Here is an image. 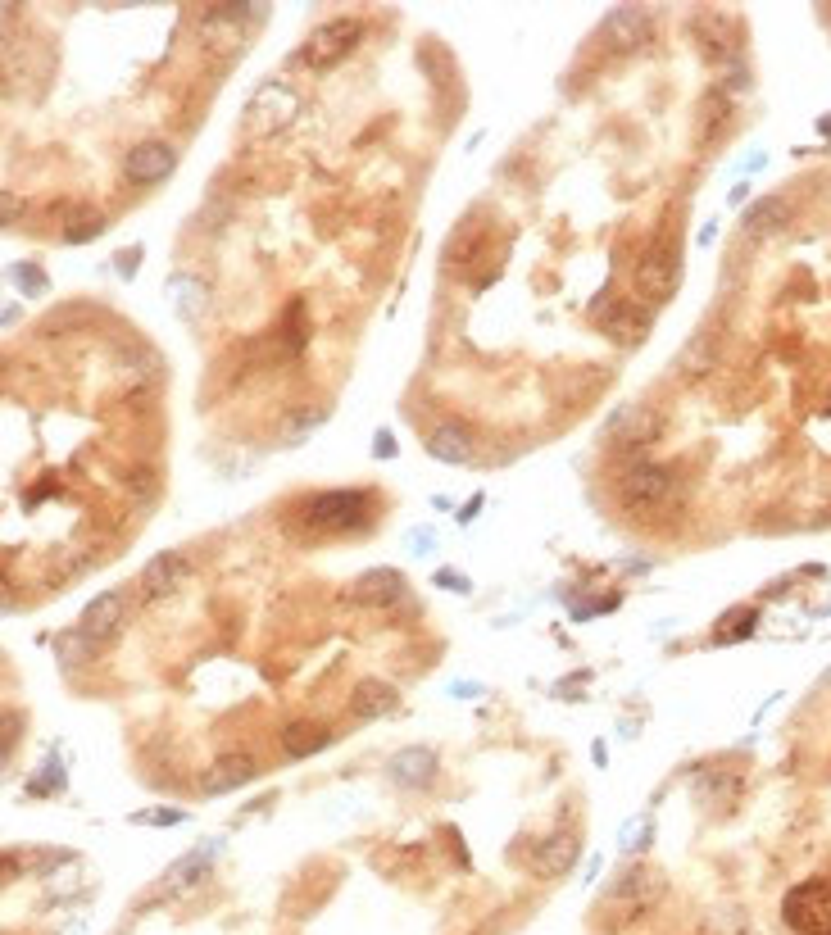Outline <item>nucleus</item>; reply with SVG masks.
Masks as SVG:
<instances>
[{
    "label": "nucleus",
    "instance_id": "c85d7f7f",
    "mask_svg": "<svg viewBox=\"0 0 831 935\" xmlns=\"http://www.w3.org/2000/svg\"><path fill=\"white\" fill-rule=\"evenodd\" d=\"M754 622H759V613H754V609H732V618H723L718 627H713V640H718V645L745 640L754 631Z\"/></svg>",
    "mask_w": 831,
    "mask_h": 935
},
{
    "label": "nucleus",
    "instance_id": "473e14b6",
    "mask_svg": "<svg viewBox=\"0 0 831 935\" xmlns=\"http://www.w3.org/2000/svg\"><path fill=\"white\" fill-rule=\"evenodd\" d=\"M14 282H23L28 296H41V291H46V273H41L37 264H14Z\"/></svg>",
    "mask_w": 831,
    "mask_h": 935
},
{
    "label": "nucleus",
    "instance_id": "ddd939ff",
    "mask_svg": "<svg viewBox=\"0 0 831 935\" xmlns=\"http://www.w3.org/2000/svg\"><path fill=\"white\" fill-rule=\"evenodd\" d=\"M427 454L441 463H450V468H464V463H473L477 454V441H473V427L468 423H436L432 432H427Z\"/></svg>",
    "mask_w": 831,
    "mask_h": 935
},
{
    "label": "nucleus",
    "instance_id": "423d86ee",
    "mask_svg": "<svg viewBox=\"0 0 831 935\" xmlns=\"http://www.w3.org/2000/svg\"><path fill=\"white\" fill-rule=\"evenodd\" d=\"M591 318H595V327L618 345H641L645 332H650V314L627 305V300H614V296L591 300Z\"/></svg>",
    "mask_w": 831,
    "mask_h": 935
},
{
    "label": "nucleus",
    "instance_id": "393cba45",
    "mask_svg": "<svg viewBox=\"0 0 831 935\" xmlns=\"http://www.w3.org/2000/svg\"><path fill=\"white\" fill-rule=\"evenodd\" d=\"M736 790H741V777L727 772V768H713V772H704V777L695 781V795H700L704 804H709V799H723V808H732Z\"/></svg>",
    "mask_w": 831,
    "mask_h": 935
},
{
    "label": "nucleus",
    "instance_id": "f8f14e48",
    "mask_svg": "<svg viewBox=\"0 0 831 935\" xmlns=\"http://www.w3.org/2000/svg\"><path fill=\"white\" fill-rule=\"evenodd\" d=\"M600 32H604V41H609V50L632 55V50H641L645 41H650V14L636 10V5H623V10H614L604 19Z\"/></svg>",
    "mask_w": 831,
    "mask_h": 935
},
{
    "label": "nucleus",
    "instance_id": "2eb2a0df",
    "mask_svg": "<svg viewBox=\"0 0 831 935\" xmlns=\"http://www.w3.org/2000/svg\"><path fill=\"white\" fill-rule=\"evenodd\" d=\"M741 23L732 19V14H723V10H713L709 19L700 23V46H704V55L709 60H718V64H736V55H741Z\"/></svg>",
    "mask_w": 831,
    "mask_h": 935
},
{
    "label": "nucleus",
    "instance_id": "72a5a7b5",
    "mask_svg": "<svg viewBox=\"0 0 831 935\" xmlns=\"http://www.w3.org/2000/svg\"><path fill=\"white\" fill-rule=\"evenodd\" d=\"M436 586H441V591H459V595H473V581H468L464 572H455V568H441V572H436Z\"/></svg>",
    "mask_w": 831,
    "mask_h": 935
},
{
    "label": "nucleus",
    "instance_id": "6e6552de",
    "mask_svg": "<svg viewBox=\"0 0 831 935\" xmlns=\"http://www.w3.org/2000/svg\"><path fill=\"white\" fill-rule=\"evenodd\" d=\"M191 577V559L182 550H164V554H155V559L141 568V577H137V595L146 604H159L164 595H173L182 586V581Z\"/></svg>",
    "mask_w": 831,
    "mask_h": 935
},
{
    "label": "nucleus",
    "instance_id": "e433bc0d",
    "mask_svg": "<svg viewBox=\"0 0 831 935\" xmlns=\"http://www.w3.org/2000/svg\"><path fill=\"white\" fill-rule=\"evenodd\" d=\"M450 695H459V699H477V695H482V686H477V681H459V686H450Z\"/></svg>",
    "mask_w": 831,
    "mask_h": 935
},
{
    "label": "nucleus",
    "instance_id": "4be33fe9",
    "mask_svg": "<svg viewBox=\"0 0 831 935\" xmlns=\"http://www.w3.org/2000/svg\"><path fill=\"white\" fill-rule=\"evenodd\" d=\"M327 745H332V731H327L323 722L300 718V722H287V731H282V749H287L291 758H309Z\"/></svg>",
    "mask_w": 831,
    "mask_h": 935
},
{
    "label": "nucleus",
    "instance_id": "dca6fc26",
    "mask_svg": "<svg viewBox=\"0 0 831 935\" xmlns=\"http://www.w3.org/2000/svg\"><path fill=\"white\" fill-rule=\"evenodd\" d=\"M405 577H400L396 568H373V572H364V577L355 581V591H350V600H359V604H368V609H391V604H400L405 600Z\"/></svg>",
    "mask_w": 831,
    "mask_h": 935
},
{
    "label": "nucleus",
    "instance_id": "2f4dec72",
    "mask_svg": "<svg viewBox=\"0 0 831 935\" xmlns=\"http://www.w3.org/2000/svg\"><path fill=\"white\" fill-rule=\"evenodd\" d=\"M14 740H19V713H10V709H0V763H5V758H10Z\"/></svg>",
    "mask_w": 831,
    "mask_h": 935
},
{
    "label": "nucleus",
    "instance_id": "cd10ccee",
    "mask_svg": "<svg viewBox=\"0 0 831 935\" xmlns=\"http://www.w3.org/2000/svg\"><path fill=\"white\" fill-rule=\"evenodd\" d=\"M327 414H332V409H327V404H314V409H296V414H291L287 423H282V441H287V445L305 441V436L314 432V427L323 423Z\"/></svg>",
    "mask_w": 831,
    "mask_h": 935
},
{
    "label": "nucleus",
    "instance_id": "7ed1b4c3",
    "mask_svg": "<svg viewBox=\"0 0 831 935\" xmlns=\"http://www.w3.org/2000/svg\"><path fill=\"white\" fill-rule=\"evenodd\" d=\"M296 119H300V96L287 82H264L246 105V132H255V137H273V132L291 128Z\"/></svg>",
    "mask_w": 831,
    "mask_h": 935
},
{
    "label": "nucleus",
    "instance_id": "aec40b11",
    "mask_svg": "<svg viewBox=\"0 0 831 935\" xmlns=\"http://www.w3.org/2000/svg\"><path fill=\"white\" fill-rule=\"evenodd\" d=\"M786 223H791V205H786L782 196H768L741 218V237L745 241H768V237H777Z\"/></svg>",
    "mask_w": 831,
    "mask_h": 935
},
{
    "label": "nucleus",
    "instance_id": "c756f323",
    "mask_svg": "<svg viewBox=\"0 0 831 935\" xmlns=\"http://www.w3.org/2000/svg\"><path fill=\"white\" fill-rule=\"evenodd\" d=\"M209 854H214V845H205V849H196V854H187L178 867H173V876H169V886H164V890H182V886H191L196 876H205Z\"/></svg>",
    "mask_w": 831,
    "mask_h": 935
},
{
    "label": "nucleus",
    "instance_id": "9b49d317",
    "mask_svg": "<svg viewBox=\"0 0 831 935\" xmlns=\"http://www.w3.org/2000/svg\"><path fill=\"white\" fill-rule=\"evenodd\" d=\"M577 854H582L577 831H554V836H545L541 845L532 849V872L541 876V881H554V876H564L568 867L577 863Z\"/></svg>",
    "mask_w": 831,
    "mask_h": 935
},
{
    "label": "nucleus",
    "instance_id": "ea45409f",
    "mask_svg": "<svg viewBox=\"0 0 831 935\" xmlns=\"http://www.w3.org/2000/svg\"><path fill=\"white\" fill-rule=\"evenodd\" d=\"M10 600H14V591L5 586V577H0V604H10Z\"/></svg>",
    "mask_w": 831,
    "mask_h": 935
},
{
    "label": "nucleus",
    "instance_id": "4c0bfd02",
    "mask_svg": "<svg viewBox=\"0 0 831 935\" xmlns=\"http://www.w3.org/2000/svg\"><path fill=\"white\" fill-rule=\"evenodd\" d=\"M137 264H141V255L132 250V255H123V259H119V273H137Z\"/></svg>",
    "mask_w": 831,
    "mask_h": 935
},
{
    "label": "nucleus",
    "instance_id": "1a4fd4ad",
    "mask_svg": "<svg viewBox=\"0 0 831 935\" xmlns=\"http://www.w3.org/2000/svg\"><path fill=\"white\" fill-rule=\"evenodd\" d=\"M123 622H128V595H123V591H105V595H96V600L82 609L78 631L91 640V645H105V640H114L123 631Z\"/></svg>",
    "mask_w": 831,
    "mask_h": 935
},
{
    "label": "nucleus",
    "instance_id": "f257e3e1",
    "mask_svg": "<svg viewBox=\"0 0 831 935\" xmlns=\"http://www.w3.org/2000/svg\"><path fill=\"white\" fill-rule=\"evenodd\" d=\"M368 513H373V495L368 491H323L300 504V527L314 536L364 532Z\"/></svg>",
    "mask_w": 831,
    "mask_h": 935
},
{
    "label": "nucleus",
    "instance_id": "f704fd0d",
    "mask_svg": "<svg viewBox=\"0 0 831 935\" xmlns=\"http://www.w3.org/2000/svg\"><path fill=\"white\" fill-rule=\"evenodd\" d=\"M19 214H23V200L14 196V191H0V227L19 223Z\"/></svg>",
    "mask_w": 831,
    "mask_h": 935
},
{
    "label": "nucleus",
    "instance_id": "20e7f679",
    "mask_svg": "<svg viewBox=\"0 0 831 935\" xmlns=\"http://www.w3.org/2000/svg\"><path fill=\"white\" fill-rule=\"evenodd\" d=\"M782 917L800 935H827L831 931V881H804L786 895Z\"/></svg>",
    "mask_w": 831,
    "mask_h": 935
},
{
    "label": "nucleus",
    "instance_id": "412c9836",
    "mask_svg": "<svg viewBox=\"0 0 831 935\" xmlns=\"http://www.w3.org/2000/svg\"><path fill=\"white\" fill-rule=\"evenodd\" d=\"M391 781H400L405 790H427L436 781V754L432 749H405L391 758Z\"/></svg>",
    "mask_w": 831,
    "mask_h": 935
},
{
    "label": "nucleus",
    "instance_id": "bb28decb",
    "mask_svg": "<svg viewBox=\"0 0 831 935\" xmlns=\"http://www.w3.org/2000/svg\"><path fill=\"white\" fill-rule=\"evenodd\" d=\"M91 650H96V645H91V640L82 636L78 627H73V631H60V636H55V659H60V668H78L82 659H91Z\"/></svg>",
    "mask_w": 831,
    "mask_h": 935
},
{
    "label": "nucleus",
    "instance_id": "0eeeda50",
    "mask_svg": "<svg viewBox=\"0 0 831 935\" xmlns=\"http://www.w3.org/2000/svg\"><path fill=\"white\" fill-rule=\"evenodd\" d=\"M178 168V150L169 146V141H137V146L123 155V173H128V182H137V187H155V182H164Z\"/></svg>",
    "mask_w": 831,
    "mask_h": 935
},
{
    "label": "nucleus",
    "instance_id": "a211bd4d",
    "mask_svg": "<svg viewBox=\"0 0 831 935\" xmlns=\"http://www.w3.org/2000/svg\"><path fill=\"white\" fill-rule=\"evenodd\" d=\"M632 286H636V296H641L645 305H663V300L677 291V273H673V264H668L663 255H650L645 264H636Z\"/></svg>",
    "mask_w": 831,
    "mask_h": 935
},
{
    "label": "nucleus",
    "instance_id": "b1692460",
    "mask_svg": "<svg viewBox=\"0 0 831 935\" xmlns=\"http://www.w3.org/2000/svg\"><path fill=\"white\" fill-rule=\"evenodd\" d=\"M100 232H105V214H100L96 205H78L64 218V241H69V246H82V241L100 237Z\"/></svg>",
    "mask_w": 831,
    "mask_h": 935
},
{
    "label": "nucleus",
    "instance_id": "9d476101",
    "mask_svg": "<svg viewBox=\"0 0 831 935\" xmlns=\"http://www.w3.org/2000/svg\"><path fill=\"white\" fill-rule=\"evenodd\" d=\"M604 436L614 445H627V450H641V445H650L659 436V414H654L650 404H623L604 423Z\"/></svg>",
    "mask_w": 831,
    "mask_h": 935
},
{
    "label": "nucleus",
    "instance_id": "7c9ffc66",
    "mask_svg": "<svg viewBox=\"0 0 831 935\" xmlns=\"http://www.w3.org/2000/svg\"><path fill=\"white\" fill-rule=\"evenodd\" d=\"M132 822L137 827H178V822H187V813L182 808H141V813H132Z\"/></svg>",
    "mask_w": 831,
    "mask_h": 935
},
{
    "label": "nucleus",
    "instance_id": "58836bf2",
    "mask_svg": "<svg viewBox=\"0 0 831 935\" xmlns=\"http://www.w3.org/2000/svg\"><path fill=\"white\" fill-rule=\"evenodd\" d=\"M414 554H432V536H427V532L414 536Z\"/></svg>",
    "mask_w": 831,
    "mask_h": 935
},
{
    "label": "nucleus",
    "instance_id": "f03ea898",
    "mask_svg": "<svg viewBox=\"0 0 831 935\" xmlns=\"http://www.w3.org/2000/svg\"><path fill=\"white\" fill-rule=\"evenodd\" d=\"M359 37H364V28H359L355 19H332V23H323V28L309 32L305 46L291 55V64H296V69H318V73H327V69H337V64L346 60L350 50L359 46Z\"/></svg>",
    "mask_w": 831,
    "mask_h": 935
},
{
    "label": "nucleus",
    "instance_id": "39448f33",
    "mask_svg": "<svg viewBox=\"0 0 831 935\" xmlns=\"http://www.w3.org/2000/svg\"><path fill=\"white\" fill-rule=\"evenodd\" d=\"M673 491H677V473L668 463H632V468L618 477V495H623V504H632V509H654V504H663Z\"/></svg>",
    "mask_w": 831,
    "mask_h": 935
},
{
    "label": "nucleus",
    "instance_id": "f3484780",
    "mask_svg": "<svg viewBox=\"0 0 831 935\" xmlns=\"http://www.w3.org/2000/svg\"><path fill=\"white\" fill-rule=\"evenodd\" d=\"M255 772H259V763L250 754H218L205 768V777H200V790H205V795H223V790L246 786Z\"/></svg>",
    "mask_w": 831,
    "mask_h": 935
},
{
    "label": "nucleus",
    "instance_id": "a878e982",
    "mask_svg": "<svg viewBox=\"0 0 831 935\" xmlns=\"http://www.w3.org/2000/svg\"><path fill=\"white\" fill-rule=\"evenodd\" d=\"M713 359H718V341H709V332H700V336H695V341L682 350V373H686V377L709 373Z\"/></svg>",
    "mask_w": 831,
    "mask_h": 935
},
{
    "label": "nucleus",
    "instance_id": "4468645a",
    "mask_svg": "<svg viewBox=\"0 0 831 935\" xmlns=\"http://www.w3.org/2000/svg\"><path fill=\"white\" fill-rule=\"evenodd\" d=\"M659 890H663V881L654 876V867H645V863H632V867H623L618 872V881L609 886V899L614 904H627V908H650L654 899H659Z\"/></svg>",
    "mask_w": 831,
    "mask_h": 935
},
{
    "label": "nucleus",
    "instance_id": "5701e85b",
    "mask_svg": "<svg viewBox=\"0 0 831 935\" xmlns=\"http://www.w3.org/2000/svg\"><path fill=\"white\" fill-rule=\"evenodd\" d=\"M169 296H173V305L182 309V318H200V314H205L209 291H205V282H200V277L178 273V277H173V286H169Z\"/></svg>",
    "mask_w": 831,
    "mask_h": 935
},
{
    "label": "nucleus",
    "instance_id": "c9c22d12",
    "mask_svg": "<svg viewBox=\"0 0 831 935\" xmlns=\"http://www.w3.org/2000/svg\"><path fill=\"white\" fill-rule=\"evenodd\" d=\"M373 454L391 459V454H396V436H391V432H377V436H373Z\"/></svg>",
    "mask_w": 831,
    "mask_h": 935
},
{
    "label": "nucleus",
    "instance_id": "6ab92c4d",
    "mask_svg": "<svg viewBox=\"0 0 831 935\" xmlns=\"http://www.w3.org/2000/svg\"><path fill=\"white\" fill-rule=\"evenodd\" d=\"M396 704H400V690L391 686V681H377V677L359 681L355 695H350V713H355V718H364V722L396 713Z\"/></svg>",
    "mask_w": 831,
    "mask_h": 935
}]
</instances>
